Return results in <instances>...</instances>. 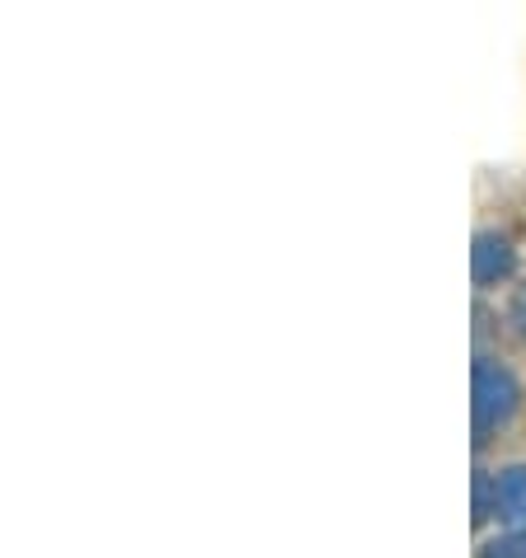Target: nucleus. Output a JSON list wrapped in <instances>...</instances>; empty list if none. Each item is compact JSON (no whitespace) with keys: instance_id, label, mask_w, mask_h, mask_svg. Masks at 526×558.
<instances>
[{"instance_id":"1","label":"nucleus","mask_w":526,"mask_h":558,"mask_svg":"<svg viewBox=\"0 0 526 558\" xmlns=\"http://www.w3.org/2000/svg\"><path fill=\"white\" fill-rule=\"evenodd\" d=\"M475 432L485 437V432H499L503 423H513V413L522 404V390L513 380V371L499 366V362H475Z\"/></svg>"},{"instance_id":"2","label":"nucleus","mask_w":526,"mask_h":558,"mask_svg":"<svg viewBox=\"0 0 526 558\" xmlns=\"http://www.w3.org/2000/svg\"><path fill=\"white\" fill-rule=\"evenodd\" d=\"M513 240L499 235V230H485V235H475V250H470V268H475V282L489 287V282H503L507 272H513Z\"/></svg>"},{"instance_id":"3","label":"nucleus","mask_w":526,"mask_h":558,"mask_svg":"<svg viewBox=\"0 0 526 558\" xmlns=\"http://www.w3.org/2000/svg\"><path fill=\"white\" fill-rule=\"evenodd\" d=\"M493 498H499V517L526 531V464H507V470L493 478Z\"/></svg>"},{"instance_id":"4","label":"nucleus","mask_w":526,"mask_h":558,"mask_svg":"<svg viewBox=\"0 0 526 558\" xmlns=\"http://www.w3.org/2000/svg\"><path fill=\"white\" fill-rule=\"evenodd\" d=\"M479 558H526V531H513L503 539H493V545H485V554Z\"/></svg>"},{"instance_id":"5","label":"nucleus","mask_w":526,"mask_h":558,"mask_svg":"<svg viewBox=\"0 0 526 558\" xmlns=\"http://www.w3.org/2000/svg\"><path fill=\"white\" fill-rule=\"evenodd\" d=\"M499 511V498H489V478L485 474H475V521H485Z\"/></svg>"}]
</instances>
